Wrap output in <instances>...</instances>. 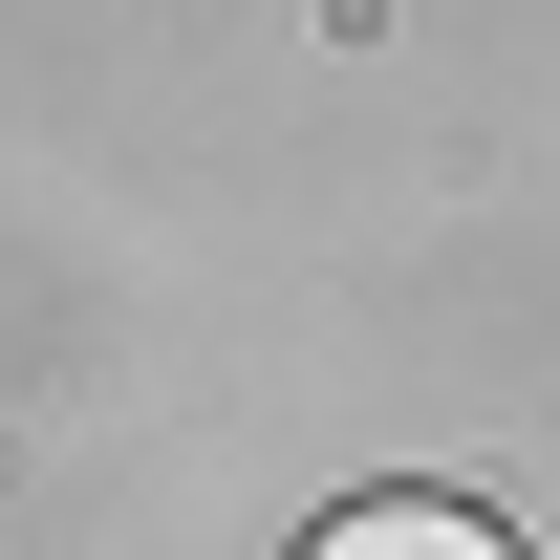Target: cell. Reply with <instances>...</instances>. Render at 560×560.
I'll return each mask as SVG.
<instances>
[{"mask_svg":"<svg viewBox=\"0 0 560 560\" xmlns=\"http://www.w3.org/2000/svg\"><path fill=\"white\" fill-rule=\"evenodd\" d=\"M302 560H517V539H495L475 495H346V517H324Z\"/></svg>","mask_w":560,"mask_h":560,"instance_id":"cell-1","label":"cell"}]
</instances>
